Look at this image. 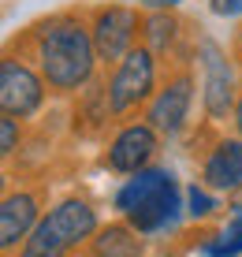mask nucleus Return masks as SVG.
<instances>
[{"mask_svg": "<svg viewBox=\"0 0 242 257\" xmlns=\"http://www.w3.org/2000/svg\"><path fill=\"white\" fill-rule=\"evenodd\" d=\"M179 41H183V23L172 12H149L146 15V23H142V45L153 52L168 71L190 64V52H179Z\"/></svg>", "mask_w": 242, "mask_h": 257, "instance_id": "9d476101", "label": "nucleus"}, {"mask_svg": "<svg viewBox=\"0 0 242 257\" xmlns=\"http://www.w3.org/2000/svg\"><path fill=\"white\" fill-rule=\"evenodd\" d=\"M30 60L49 82V93L56 97H75L93 82L97 71V45L93 30L82 19V12H56L49 19L34 23L26 30Z\"/></svg>", "mask_w": 242, "mask_h": 257, "instance_id": "f257e3e1", "label": "nucleus"}, {"mask_svg": "<svg viewBox=\"0 0 242 257\" xmlns=\"http://www.w3.org/2000/svg\"><path fill=\"white\" fill-rule=\"evenodd\" d=\"M115 209L142 235H153L179 216V183L168 168H142L115 194Z\"/></svg>", "mask_w": 242, "mask_h": 257, "instance_id": "f03ea898", "label": "nucleus"}, {"mask_svg": "<svg viewBox=\"0 0 242 257\" xmlns=\"http://www.w3.org/2000/svg\"><path fill=\"white\" fill-rule=\"evenodd\" d=\"M190 104H194V71L190 64L164 71V86L153 93V101L146 104V123L157 135H179L190 119Z\"/></svg>", "mask_w": 242, "mask_h": 257, "instance_id": "6e6552de", "label": "nucleus"}, {"mask_svg": "<svg viewBox=\"0 0 242 257\" xmlns=\"http://www.w3.org/2000/svg\"><path fill=\"white\" fill-rule=\"evenodd\" d=\"M209 12L220 19H235V15H242V0H209Z\"/></svg>", "mask_w": 242, "mask_h": 257, "instance_id": "f3484780", "label": "nucleus"}, {"mask_svg": "<svg viewBox=\"0 0 242 257\" xmlns=\"http://www.w3.org/2000/svg\"><path fill=\"white\" fill-rule=\"evenodd\" d=\"M212 209H216V201L209 198V190H205V187H198V183L186 187V212H190L194 220H205Z\"/></svg>", "mask_w": 242, "mask_h": 257, "instance_id": "2eb2a0df", "label": "nucleus"}, {"mask_svg": "<svg viewBox=\"0 0 242 257\" xmlns=\"http://www.w3.org/2000/svg\"><path fill=\"white\" fill-rule=\"evenodd\" d=\"M201 179L212 190H242V138H220L201 161Z\"/></svg>", "mask_w": 242, "mask_h": 257, "instance_id": "9b49d317", "label": "nucleus"}, {"mask_svg": "<svg viewBox=\"0 0 242 257\" xmlns=\"http://www.w3.org/2000/svg\"><path fill=\"white\" fill-rule=\"evenodd\" d=\"M242 253V205H235L227 227L205 242V257H238Z\"/></svg>", "mask_w": 242, "mask_h": 257, "instance_id": "4468645a", "label": "nucleus"}, {"mask_svg": "<svg viewBox=\"0 0 242 257\" xmlns=\"http://www.w3.org/2000/svg\"><path fill=\"white\" fill-rule=\"evenodd\" d=\"M97 235V212L89 201L82 198H67L60 205H52L45 216L38 220L34 235L23 242V250L34 253H71L75 246L93 242Z\"/></svg>", "mask_w": 242, "mask_h": 257, "instance_id": "7ed1b4c3", "label": "nucleus"}, {"mask_svg": "<svg viewBox=\"0 0 242 257\" xmlns=\"http://www.w3.org/2000/svg\"><path fill=\"white\" fill-rule=\"evenodd\" d=\"M142 23H146V15L138 12V4H104V8H93V15H89V30H93V45H97L101 67H115L134 45H138Z\"/></svg>", "mask_w": 242, "mask_h": 257, "instance_id": "39448f33", "label": "nucleus"}, {"mask_svg": "<svg viewBox=\"0 0 242 257\" xmlns=\"http://www.w3.org/2000/svg\"><path fill=\"white\" fill-rule=\"evenodd\" d=\"M198 67H201V104L205 116L212 123H223L227 116H235V101H238V86H235V67H231L227 52H223L212 38H201L198 49Z\"/></svg>", "mask_w": 242, "mask_h": 257, "instance_id": "423d86ee", "label": "nucleus"}, {"mask_svg": "<svg viewBox=\"0 0 242 257\" xmlns=\"http://www.w3.org/2000/svg\"><path fill=\"white\" fill-rule=\"evenodd\" d=\"M93 257H142V242L134 238V227L112 224L93 238Z\"/></svg>", "mask_w": 242, "mask_h": 257, "instance_id": "ddd939ff", "label": "nucleus"}, {"mask_svg": "<svg viewBox=\"0 0 242 257\" xmlns=\"http://www.w3.org/2000/svg\"><path fill=\"white\" fill-rule=\"evenodd\" d=\"M131 4H138V8H149V12H172V8H179L183 0H131Z\"/></svg>", "mask_w": 242, "mask_h": 257, "instance_id": "a211bd4d", "label": "nucleus"}, {"mask_svg": "<svg viewBox=\"0 0 242 257\" xmlns=\"http://www.w3.org/2000/svg\"><path fill=\"white\" fill-rule=\"evenodd\" d=\"M45 97H49V82L41 78V71L30 60L4 52V60H0V108H4V116L15 119L38 116Z\"/></svg>", "mask_w": 242, "mask_h": 257, "instance_id": "0eeeda50", "label": "nucleus"}, {"mask_svg": "<svg viewBox=\"0 0 242 257\" xmlns=\"http://www.w3.org/2000/svg\"><path fill=\"white\" fill-rule=\"evenodd\" d=\"M157 64L160 60L146 45H134L119 64L112 67L108 78V101L112 116H131V112L146 108L157 93Z\"/></svg>", "mask_w": 242, "mask_h": 257, "instance_id": "20e7f679", "label": "nucleus"}, {"mask_svg": "<svg viewBox=\"0 0 242 257\" xmlns=\"http://www.w3.org/2000/svg\"><path fill=\"white\" fill-rule=\"evenodd\" d=\"M160 142H157V131L149 127L146 119L142 123H127L119 135L112 138L108 153H104V164L112 172H123V175H134L142 168H149V161L157 157Z\"/></svg>", "mask_w": 242, "mask_h": 257, "instance_id": "1a4fd4ad", "label": "nucleus"}, {"mask_svg": "<svg viewBox=\"0 0 242 257\" xmlns=\"http://www.w3.org/2000/svg\"><path fill=\"white\" fill-rule=\"evenodd\" d=\"M231 123H235L238 138H242V90H238V101H235V116H231Z\"/></svg>", "mask_w": 242, "mask_h": 257, "instance_id": "6ab92c4d", "label": "nucleus"}, {"mask_svg": "<svg viewBox=\"0 0 242 257\" xmlns=\"http://www.w3.org/2000/svg\"><path fill=\"white\" fill-rule=\"evenodd\" d=\"M38 198L34 194H8L4 201H0V246H4V253H12L19 242L34 235V227H38Z\"/></svg>", "mask_w": 242, "mask_h": 257, "instance_id": "f8f14e48", "label": "nucleus"}, {"mask_svg": "<svg viewBox=\"0 0 242 257\" xmlns=\"http://www.w3.org/2000/svg\"><path fill=\"white\" fill-rule=\"evenodd\" d=\"M19 257H67V253H34V250H23Z\"/></svg>", "mask_w": 242, "mask_h": 257, "instance_id": "412c9836", "label": "nucleus"}, {"mask_svg": "<svg viewBox=\"0 0 242 257\" xmlns=\"http://www.w3.org/2000/svg\"><path fill=\"white\" fill-rule=\"evenodd\" d=\"M19 149V119L15 116H0V153L12 157Z\"/></svg>", "mask_w": 242, "mask_h": 257, "instance_id": "dca6fc26", "label": "nucleus"}, {"mask_svg": "<svg viewBox=\"0 0 242 257\" xmlns=\"http://www.w3.org/2000/svg\"><path fill=\"white\" fill-rule=\"evenodd\" d=\"M231 52H235V60H238V64H242V26H238V30H235V45H231Z\"/></svg>", "mask_w": 242, "mask_h": 257, "instance_id": "aec40b11", "label": "nucleus"}]
</instances>
